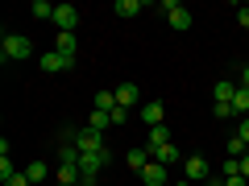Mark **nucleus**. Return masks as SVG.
Returning a JSON list of instances; mask_svg holds the SVG:
<instances>
[{
    "label": "nucleus",
    "mask_w": 249,
    "mask_h": 186,
    "mask_svg": "<svg viewBox=\"0 0 249 186\" xmlns=\"http://www.w3.org/2000/svg\"><path fill=\"white\" fill-rule=\"evenodd\" d=\"M42 71H71V62H67V58H62V54L58 50H42Z\"/></svg>",
    "instance_id": "nucleus-10"
},
{
    "label": "nucleus",
    "mask_w": 249,
    "mask_h": 186,
    "mask_svg": "<svg viewBox=\"0 0 249 186\" xmlns=\"http://www.w3.org/2000/svg\"><path fill=\"white\" fill-rule=\"evenodd\" d=\"M50 25L58 29V33H75V25H79V13H75V4H58Z\"/></svg>",
    "instance_id": "nucleus-4"
},
{
    "label": "nucleus",
    "mask_w": 249,
    "mask_h": 186,
    "mask_svg": "<svg viewBox=\"0 0 249 186\" xmlns=\"http://www.w3.org/2000/svg\"><path fill=\"white\" fill-rule=\"evenodd\" d=\"M0 182H4V186H34L25 170H13L9 157H0Z\"/></svg>",
    "instance_id": "nucleus-6"
},
{
    "label": "nucleus",
    "mask_w": 249,
    "mask_h": 186,
    "mask_svg": "<svg viewBox=\"0 0 249 186\" xmlns=\"http://www.w3.org/2000/svg\"><path fill=\"white\" fill-rule=\"evenodd\" d=\"M241 87H249V66H241Z\"/></svg>",
    "instance_id": "nucleus-32"
},
{
    "label": "nucleus",
    "mask_w": 249,
    "mask_h": 186,
    "mask_svg": "<svg viewBox=\"0 0 249 186\" xmlns=\"http://www.w3.org/2000/svg\"><path fill=\"white\" fill-rule=\"evenodd\" d=\"M150 157L154 161H158V166H175V161H178V149H175V145H162V149H150Z\"/></svg>",
    "instance_id": "nucleus-16"
},
{
    "label": "nucleus",
    "mask_w": 249,
    "mask_h": 186,
    "mask_svg": "<svg viewBox=\"0 0 249 186\" xmlns=\"http://www.w3.org/2000/svg\"><path fill=\"white\" fill-rule=\"evenodd\" d=\"M142 182H145V186H166V182H170V178H166V166L150 161V166L142 170Z\"/></svg>",
    "instance_id": "nucleus-9"
},
{
    "label": "nucleus",
    "mask_w": 249,
    "mask_h": 186,
    "mask_svg": "<svg viewBox=\"0 0 249 186\" xmlns=\"http://www.w3.org/2000/svg\"><path fill=\"white\" fill-rule=\"evenodd\" d=\"M237 25H241V29H249V9H237Z\"/></svg>",
    "instance_id": "nucleus-29"
},
{
    "label": "nucleus",
    "mask_w": 249,
    "mask_h": 186,
    "mask_svg": "<svg viewBox=\"0 0 249 186\" xmlns=\"http://www.w3.org/2000/svg\"><path fill=\"white\" fill-rule=\"evenodd\" d=\"M241 178H249V153L241 157Z\"/></svg>",
    "instance_id": "nucleus-31"
},
{
    "label": "nucleus",
    "mask_w": 249,
    "mask_h": 186,
    "mask_svg": "<svg viewBox=\"0 0 249 186\" xmlns=\"http://www.w3.org/2000/svg\"><path fill=\"white\" fill-rule=\"evenodd\" d=\"M116 91H96V112H116Z\"/></svg>",
    "instance_id": "nucleus-19"
},
{
    "label": "nucleus",
    "mask_w": 249,
    "mask_h": 186,
    "mask_svg": "<svg viewBox=\"0 0 249 186\" xmlns=\"http://www.w3.org/2000/svg\"><path fill=\"white\" fill-rule=\"evenodd\" d=\"M232 95H237V83H229V79H220V83L212 87V99H216V104H232Z\"/></svg>",
    "instance_id": "nucleus-15"
},
{
    "label": "nucleus",
    "mask_w": 249,
    "mask_h": 186,
    "mask_svg": "<svg viewBox=\"0 0 249 186\" xmlns=\"http://www.w3.org/2000/svg\"><path fill=\"white\" fill-rule=\"evenodd\" d=\"M75 186H88V182H75Z\"/></svg>",
    "instance_id": "nucleus-35"
},
{
    "label": "nucleus",
    "mask_w": 249,
    "mask_h": 186,
    "mask_svg": "<svg viewBox=\"0 0 249 186\" xmlns=\"http://www.w3.org/2000/svg\"><path fill=\"white\" fill-rule=\"evenodd\" d=\"M162 116H166V108H162V104H158V99H150V104H145V108H142V120H145V124H150V128H158V124H162Z\"/></svg>",
    "instance_id": "nucleus-13"
},
{
    "label": "nucleus",
    "mask_w": 249,
    "mask_h": 186,
    "mask_svg": "<svg viewBox=\"0 0 249 186\" xmlns=\"http://www.w3.org/2000/svg\"><path fill=\"white\" fill-rule=\"evenodd\" d=\"M75 149H79V153H100V149H108V145H104V133H96V128H79V133H75Z\"/></svg>",
    "instance_id": "nucleus-3"
},
{
    "label": "nucleus",
    "mask_w": 249,
    "mask_h": 186,
    "mask_svg": "<svg viewBox=\"0 0 249 186\" xmlns=\"http://www.w3.org/2000/svg\"><path fill=\"white\" fill-rule=\"evenodd\" d=\"M245 153H249V145L241 141V137H232L229 141V157H245Z\"/></svg>",
    "instance_id": "nucleus-25"
},
{
    "label": "nucleus",
    "mask_w": 249,
    "mask_h": 186,
    "mask_svg": "<svg viewBox=\"0 0 249 186\" xmlns=\"http://www.w3.org/2000/svg\"><path fill=\"white\" fill-rule=\"evenodd\" d=\"M79 157H83V153L75 149V145H58V166H75V170H79Z\"/></svg>",
    "instance_id": "nucleus-17"
},
{
    "label": "nucleus",
    "mask_w": 249,
    "mask_h": 186,
    "mask_svg": "<svg viewBox=\"0 0 249 186\" xmlns=\"http://www.w3.org/2000/svg\"><path fill=\"white\" fill-rule=\"evenodd\" d=\"M108 124H112V112H91L88 116V128H96V133H104Z\"/></svg>",
    "instance_id": "nucleus-22"
},
{
    "label": "nucleus",
    "mask_w": 249,
    "mask_h": 186,
    "mask_svg": "<svg viewBox=\"0 0 249 186\" xmlns=\"http://www.w3.org/2000/svg\"><path fill=\"white\" fill-rule=\"evenodd\" d=\"M237 137H241V141L249 145V116H245V120H241V128H237Z\"/></svg>",
    "instance_id": "nucleus-28"
},
{
    "label": "nucleus",
    "mask_w": 249,
    "mask_h": 186,
    "mask_svg": "<svg viewBox=\"0 0 249 186\" xmlns=\"http://www.w3.org/2000/svg\"><path fill=\"white\" fill-rule=\"evenodd\" d=\"M0 58H4V62H25V58H34V42H29L25 33H4V42H0Z\"/></svg>",
    "instance_id": "nucleus-2"
},
{
    "label": "nucleus",
    "mask_w": 249,
    "mask_h": 186,
    "mask_svg": "<svg viewBox=\"0 0 249 186\" xmlns=\"http://www.w3.org/2000/svg\"><path fill=\"white\" fill-rule=\"evenodd\" d=\"M54 9H58V4H50V0H34V9H29V13H34L37 21H54Z\"/></svg>",
    "instance_id": "nucleus-21"
},
{
    "label": "nucleus",
    "mask_w": 249,
    "mask_h": 186,
    "mask_svg": "<svg viewBox=\"0 0 249 186\" xmlns=\"http://www.w3.org/2000/svg\"><path fill=\"white\" fill-rule=\"evenodd\" d=\"M208 186H224V178H208Z\"/></svg>",
    "instance_id": "nucleus-34"
},
{
    "label": "nucleus",
    "mask_w": 249,
    "mask_h": 186,
    "mask_svg": "<svg viewBox=\"0 0 249 186\" xmlns=\"http://www.w3.org/2000/svg\"><path fill=\"white\" fill-rule=\"evenodd\" d=\"M124 161H129V170H137V174H142V170L145 166H150V149H145V145H133V149H129V153H124Z\"/></svg>",
    "instance_id": "nucleus-8"
},
{
    "label": "nucleus",
    "mask_w": 249,
    "mask_h": 186,
    "mask_svg": "<svg viewBox=\"0 0 249 186\" xmlns=\"http://www.w3.org/2000/svg\"><path fill=\"white\" fill-rule=\"evenodd\" d=\"M183 178L187 182H208V157H187L183 161Z\"/></svg>",
    "instance_id": "nucleus-7"
},
{
    "label": "nucleus",
    "mask_w": 249,
    "mask_h": 186,
    "mask_svg": "<svg viewBox=\"0 0 249 186\" xmlns=\"http://www.w3.org/2000/svg\"><path fill=\"white\" fill-rule=\"evenodd\" d=\"M212 116H220V120H229V116H232V104H212Z\"/></svg>",
    "instance_id": "nucleus-27"
},
{
    "label": "nucleus",
    "mask_w": 249,
    "mask_h": 186,
    "mask_svg": "<svg viewBox=\"0 0 249 186\" xmlns=\"http://www.w3.org/2000/svg\"><path fill=\"white\" fill-rule=\"evenodd\" d=\"M237 112H249V87H237V95H232V116Z\"/></svg>",
    "instance_id": "nucleus-23"
},
{
    "label": "nucleus",
    "mask_w": 249,
    "mask_h": 186,
    "mask_svg": "<svg viewBox=\"0 0 249 186\" xmlns=\"http://www.w3.org/2000/svg\"><path fill=\"white\" fill-rule=\"evenodd\" d=\"M241 174V157H229L224 161V178H237Z\"/></svg>",
    "instance_id": "nucleus-26"
},
{
    "label": "nucleus",
    "mask_w": 249,
    "mask_h": 186,
    "mask_svg": "<svg viewBox=\"0 0 249 186\" xmlns=\"http://www.w3.org/2000/svg\"><path fill=\"white\" fill-rule=\"evenodd\" d=\"M54 50L75 66V33H58V37H54Z\"/></svg>",
    "instance_id": "nucleus-12"
},
{
    "label": "nucleus",
    "mask_w": 249,
    "mask_h": 186,
    "mask_svg": "<svg viewBox=\"0 0 249 186\" xmlns=\"http://www.w3.org/2000/svg\"><path fill=\"white\" fill-rule=\"evenodd\" d=\"M25 174H29V182H37V186H42V178H46V161H29V166H25Z\"/></svg>",
    "instance_id": "nucleus-24"
},
{
    "label": "nucleus",
    "mask_w": 249,
    "mask_h": 186,
    "mask_svg": "<svg viewBox=\"0 0 249 186\" xmlns=\"http://www.w3.org/2000/svg\"><path fill=\"white\" fill-rule=\"evenodd\" d=\"M166 186H191V182H187V178H175V182H166Z\"/></svg>",
    "instance_id": "nucleus-33"
},
{
    "label": "nucleus",
    "mask_w": 249,
    "mask_h": 186,
    "mask_svg": "<svg viewBox=\"0 0 249 186\" xmlns=\"http://www.w3.org/2000/svg\"><path fill=\"white\" fill-rule=\"evenodd\" d=\"M162 145H170V128H166V124L150 128V137H145V149H162Z\"/></svg>",
    "instance_id": "nucleus-14"
},
{
    "label": "nucleus",
    "mask_w": 249,
    "mask_h": 186,
    "mask_svg": "<svg viewBox=\"0 0 249 186\" xmlns=\"http://www.w3.org/2000/svg\"><path fill=\"white\" fill-rule=\"evenodd\" d=\"M79 182V170L75 166H58V174H54V186H75Z\"/></svg>",
    "instance_id": "nucleus-18"
},
{
    "label": "nucleus",
    "mask_w": 249,
    "mask_h": 186,
    "mask_svg": "<svg viewBox=\"0 0 249 186\" xmlns=\"http://www.w3.org/2000/svg\"><path fill=\"white\" fill-rule=\"evenodd\" d=\"M112 13L116 17H137V13H142V0H116Z\"/></svg>",
    "instance_id": "nucleus-20"
},
{
    "label": "nucleus",
    "mask_w": 249,
    "mask_h": 186,
    "mask_svg": "<svg viewBox=\"0 0 249 186\" xmlns=\"http://www.w3.org/2000/svg\"><path fill=\"white\" fill-rule=\"evenodd\" d=\"M224 186H249V178H241V174L237 178H224Z\"/></svg>",
    "instance_id": "nucleus-30"
},
{
    "label": "nucleus",
    "mask_w": 249,
    "mask_h": 186,
    "mask_svg": "<svg viewBox=\"0 0 249 186\" xmlns=\"http://www.w3.org/2000/svg\"><path fill=\"white\" fill-rule=\"evenodd\" d=\"M162 9H166V21H170V29H175V33H187V29H191V13H187L183 4H175V0H166Z\"/></svg>",
    "instance_id": "nucleus-5"
},
{
    "label": "nucleus",
    "mask_w": 249,
    "mask_h": 186,
    "mask_svg": "<svg viewBox=\"0 0 249 186\" xmlns=\"http://www.w3.org/2000/svg\"><path fill=\"white\" fill-rule=\"evenodd\" d=\"M112 91H116V104L121 108H129V112L137 108V83H121V87H112Z\"/></svg>",
    "instance_id": "nucleus-11"
},
{
    "label": "nucleus",
    "mask_w": 249,
    "mask_h": 186,
    "mask_svg": "<svg viewBox=\"0 0 249 186\" xmlns=\"http://www.w3.org/2000/svg\"><path fill=\"white\" fill-rule=\"evenodd\" d=\"M108 166H112V153H108V149H100V153H83V157H79V182L96 186L100 178H104Z\"/></svg>",
    "instance_id": "nucleus-1"
}]
</instances>
